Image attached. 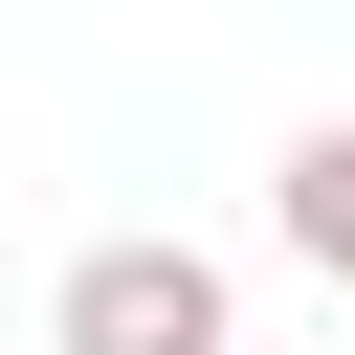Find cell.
<instances>
[{"label": "cell", "mask_w": 355, "mask_h": 355, "mask_svg": "<svg viewBox=\"0 0 355 355\" xmlns=\"http://www.w3.org/2000/svg\"><path fill=\"white\" fill-rule=\"evenodd\" d=\"M44 355H244V288H222V244L133 222V244H89L44 288Z\"/></svg>", "instance_id": "1"}, {"label": "cell", "mask_w": 355, "mask_h": 355, "mask_svg": "<svg viewBox=\"0 0 355 355\" xmlns=\"http://www.w3.org/2000/svg\"><path fill=\"white\" fill-rule=\"evenodd\" d=\"M266 222H288V244H311V266L355 288V111H333V133H288V178H266Z\"/></svg>", "instance_id": "2"}]
</instances>
